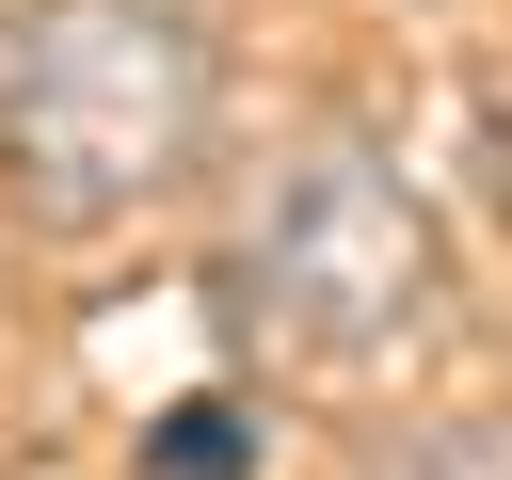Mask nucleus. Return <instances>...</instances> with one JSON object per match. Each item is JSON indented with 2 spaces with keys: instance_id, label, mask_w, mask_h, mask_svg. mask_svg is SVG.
I'll return each instance as SVG.
<instances>
[{
  "instance_id": "f03ea898",
  "label": "nucleus",
  "mask_w": 512,
  "mask_h": 480,
  "mask_svg": "<svg viewBox=\"0 0 512 480\" xmlns=\"http://www.w3.org/2000/svg\"><path fill=\"white\" fill-rule=\"evenodd\" d=\"M224 304L288 368H368L432 320V208L400 192L384 144H304L224 240Z\"/></svg>"
},
{
  "instance_id": "f257e3e1",
  "label": "nucleus",
  "mask_w": 512,
  "mask_h": 480,
  "mask_svg": "<svg viewBox=\"0 0 512 480\" xmlns=\"http://www.w3.org/2000/svg\"><path fill=\"white\" fill-rule=\"evenodd\" d=\"M224 48L192 0H16L0 32V176L32 224H128L208 160Z\"/></svg>"
},
{
  "instance_id": "20e7f679",
  "label": "nucleus",
  "mask_w": 512,
  "mask_h": 480,
  "mask_svg": "<svg viewBox=\"0 0 512 480\" xmlns=\"http://www.w3.org/2000/svg\"><path fill=\"white\" fill-rule=\"evenodd\" d=\"M352 480H512V416H448V432H400V448H368Z\"/></svg>"
},
{
  "instance_id": "7ed1b4c3",
  "label": "nucleus",
  "mask_w": 512,
  "mask_h": 480,
  "mask_svg": "<svg viewBox=\"0 0 512 480\" xmlns=\"http://www.w3.org/2000/svg\"><path fill=\"white\" fill-rule=\"evenodd\" d=\"M144 480H256V416L240 400H176L144 432Z\"/></svg>"
}]
</instances>
